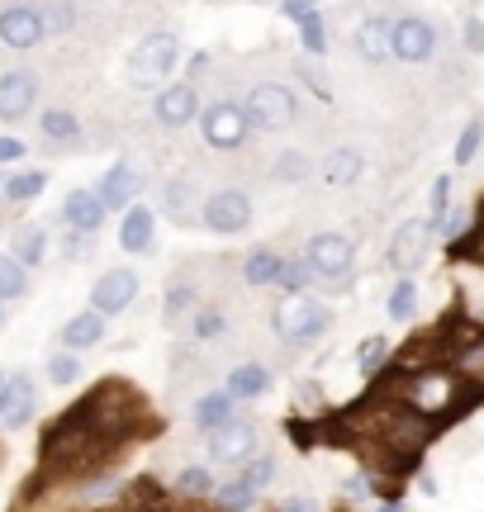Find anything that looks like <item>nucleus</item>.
Segmentation results:
<instances>
[{
  "instance_id": "1",
  "label": "nucleus",
  "mask_w": 484,
  "mask_h": 512,
  "mask_svg": "<svg viewBox=\"0 0 484 512\" xmlns=\"http://www.w3.org/2000/svg\"><path fill=\"white\" fill-rule=\"evenodd\" d=\"M176 62H181V38L176 34L157 29V34L138 38V48L129 53V86H138V91L162 86V81L176 72Z\"/></svg>"
},
{
  "instance_id": "2",
  "label": "nucleus",
  "mask_w": 484,
  "mask_h": 512,
  "mask_svg": "<svg viewBox=\"0 0 484 512\" xmlns=\"http://www.w3.org/2000/svg\"><path fill=\"white\" fill-rule=\"evenodd\" d=\"M271 323H276L280 342H290V347H304V342H318L328 323H333V313L318 304L314 294H285L271 313Z\"/></svg>"
},
{
  "instance_id": "3",
  "label": "nucleus",
  "mask_w": 484,
  "mask_h": 512,
  "mask_svg": "<svg viewBox=\"0 0 484 512\" xmlns=\"http://www.w3.org/2000/svg\"><path fill=\"white\" fill-rule=\"evenodd\" d=\"M242 110H247V124H252V128L280 133V128L295 124L299 100H295V91H290V86H280V81H261V86H252V95L242 100Z\"/></svg>"
},
{
  "instance_id": "4",
  "label": "nucleus",
  "mask_w": 484,
  "mask_h": 512,
  "mask_svg": "<svg viewBox=\"0 0 484 512\" xmlns=\"http://www.w3.org/2000/svg\"><path fill=\"white\" fill-rule=\"evenodd\" d=\"M200 223H205L209 233H219V238H233V233H242V228H252V200H247V190L224 185V190L205 195V204H200Z\"/></svg>"
},
{
  "instance_id": "5",
  "label": "nucleus",
  "mask_w": 484,
  "mask_h": 512,
  "mask_svg": "<svg viewBox=\"0 0 484 512\" xmlns=\"http://www.w3.org/2000/svg\"><path fill=\"white\" fill-rule=\"evenodd\" d=\"M247 110L242 105H233V100H214V105H205V114H200V133H205V143L214 147V152H233V147L247 143Z\"/></svg>"
},
{
  "instance_id": "6",
  "label": "nucleus",
  "mask_w": 484,
  "mask_h": 512,
  "mask_svg": "<svg viewBox=\"0 0 484 512\" xmlns=\"http://www.w3.org/2000/svg\"><path fill=\"white\" fill-rule=\"evenodd\" d=\"M432 238H437V219H409L399 223V233L390 242V266L399 275H413L432 252Z\"/></svg>"
},
{
  "instance_id": "7",
  "label": "nucleus",
  "mask_w": 484,
  "mask_h": 512,
  "mask_svg": "<svg viewBox=\"0 0 484 512\" xmlns=\"http://www.w3.org/2000/svg\"><path fill=\"white\" fill-rule=\"evenodd\" d=\"M304 261L314 266L318 280H342L356 261V242L342 238V233H314L309 247H304Z\"/></svg>"
},
{
  "instance_id": "8",
  "label": "nucleus",
  "mask_w": 484,
  "mask_h": 512,
  "mask_svg": "<svg viewBox=\"0 0 484 512\" xmlns=\"http://www.w3.org/2000/svg\"><path fill=\"white\" fill-rule=\"evenodd\" d=\"M138 190H143V166L133 162V157H119V162L95 181V195H100V204H105L110 214H124L129 204H138Z\"/></svg>"
},
{
  "instance_id": "9",
  "label": "nucleus",
  "mask_w": 484,
  "mask_h": 512,
  "mask_svg": "<svg viewBox=\"0 0 484 512\" xmlns=\"http://www.w3.org/2000/svg\"><path fill=\"white\" fill-rule=\"evenodd\" d=\"M133 294H138V271L133 266H114L91 285V309L100 318H119V313H129Z\"/></svg>"
},
{
  "instance_id": "10",
  "label": "nucleus",
  "mask_w": 484,
  "mask_h": 512,
  "mask_svg": "<svg viewBox=\"0 0 484 512\" xmlns=\"http://www.w3.org/2000/svg\"><path fill=\"white\" fill-rule=\"evenodd\" d=\"M409 408L418 418H437V413L456 408V375H447V370H423V375L409 384Z\"/></svg>"
},
{
  "instance_id": "11",
  "label": "nucleus",
  "mask_w": 484,
  "mask_h": 512,
  "mask_svg": "<svg viewBox=\"0 0 484 512\" xmlns=\"http://www.w3.org/2000/svg\"><path fill=\"white\" fill-rule=\"evenodd\" d=\"M257 456V427L252 422H224L219 432H209V460L214 465H247V460Z\"/></svg>"
},
{
  "instance_id": "12",
  "label": "nucleus",
  "mask_w": 484,
  "mask_h": 512,
  "mask_svg": "<svg viewBox=\"0 0 484 512\" xmlns=\"http://www.w3.org/2000/svg\"><path fill=\"white\" fill-rule=\"evenodd\" d=\"M38 418V384L29 375H10L5 394H0V427L5 432H24Z\"/></svg>"
},
{
  "instance_id": "13",
  "label": "nucleus",
  "mask_w": 484,
  "mask_h": 512,
  "mask_svg": "<svg viewBox=\"0 0 484 512\" xmlns=\"http://www.w3.org/2000/svg\"><path fill=\"white\" fill-rule=\"evenodd\" d=\"M48 34V19L29 10V5H10V10H0V43L5 48H15V53H29L38 48Z\"/></svg>"
},
{
  "instance_id": "14",
  "label": "nucleus",
  "mask_w": 484,
  "mask_h": 512,
  "mask_svg": "<svg viewBox=\"0 0 484 512\" xmlns=\"http://www.w3.org/2000/svg\"><path fill=\"white\" fill-rule=\"evenodd\" d=\"M105 219H110V209L100 204L95 185H72V190L62 195V223H67V228H76V233H100Z\"/></svg>"
},
{
  "instance_id": "15",
  "label": "nucleus",
  "mask_w": 484,
  "mask_h": 512,
  "mask_svg": "<svg viewBox=\"0 0 484 512\" xmlns=\"http://www.w3.org/2000/svg\"><path fill=\"white\" fill-rule=\"evenodd\" d=\"M152 114H157V124L167 128H186L195 114H200V91H195V81H176V86H162L157 100H152Z\"/></svg>"
},
{
  "instance_id": "16",
  "label": "nucleus",
  "mask_w": 484,
  "mask_h": 512,
  "mask_svg": "<svg viewBox=\"0 0 484 512\" xmlns=\"http://www.w3.org/2000/svg\"><path fill=\"white\" fill-rule=\"evenodd\" d=\"M34 100H38V76L34 72H24V67L0 72V119H5V124L24 119V114L34 110Z\"/></svg>"
},
{
  "instance_id": "17",
  "label": "nucleus",
  "mask_w": 484,
  "mask_h": 512,
  "mask_svg": "<svg viewBox=\"0 0 484 512\" xmlns=\"http://www.w3.org/2000/svg\"><path fill=\"white\" fill-rule=\"evenodd\" d=\"M432 48H437V29H432L428 19H394V57L399 62H428Z\"/></svg>"
},
{
  "instance_id": "18",
  "label": "nucleus",
  "mask_w": 484,
  "mask_h": 512,
  "mask_svg": "<svg viewBox=\"0 0 484 512\" xmlns=\"http://www.w3.org/2000/svg\"><path fill=\"white\" fill-rule=\"evenodd\" d=\"M152 242H157V214L148 204H129L124 219H119V247L129 256H143L152 252Z\"/></svg>"
},
{
  "instance_id": "19",
  "label": "nucleus",
  "mask_w": 484,
  "mask_h": 512,
  "mask_svg": "<svg viewBox=\"0 0 484 512\" xmlns=\"http://www.w3.org/2000/svg\"><path fill=\"white\" fill-rule=\"evenodd\" d=\"M238 418V399H233V394H228V389H209V394H200V399H195V408H190V422H195V427H200V432H219V427H224V422H233Z\"/></svg>"
},
{
  "instance_id": "20",
  "label": "nucleus",
  "mask_w": 484,
  "mask_h": 512,
  "mask_svg": "<svg viewBox=\"0 0 484 512\" xmlns=\"http://www.w3.org/2000/svg\"><path fill=\"white\" fill-rule=\"evenodd\" d=\"M356 53L366 57V62H390L394 57V24L390 19H380V15L361 19V24H356Z\"/></svg>"
},
{
  "instance_id": "21",
  "label": "nucleus",
  "mask_w": 484,
  "mask_h": 512,
  "mask_svg": "<svg viewBox=\"0 0 484 512\" xmlns=\"http://www.w3.org/2000/svg\"><path fill=\"white\" fill-rule=\"evenodd\" d=\"M105 323H110V318H100L95 309L72 313V318L62 323V332H57V337H62V347H67V351H91V347H100V342H105Z\"/></svg>"
},
{
  "instance_id": "22",
  "label": "nucleus",
  "mask_w": 484,
  "mask_h": 512,
  "mask_svg": "<svg viewBox=\"0 0 484 512\" xmlns=\"http://www.w3.org/2000/svg\"><path fill=\"white\" fill-rule=\"evenodd\" d=\"M361 171H366V157H361L356 147H333V152L323 157V185H333V190L356 185L361 181Z\"/></svg>"
},
{
  "instance_id": "23",
  "label": "nucleus",
  "mask_w": 484,
  "mask_h": 512,
  "mask_svg": "<svg viewBox=\"0 0 484 512\" xmlns=\"http://www.w3.org/2000/svg\"><path fill=\"white\" fill-rule=\"evenodd\" d=\"M280 266H285V256L276 252V247H257V252H247L242 256V280L247 285H276L280 280Z\"/></svg>"
},
{
  "instance_id": "24",
  "label": "nucleus",
  "mask_w": 484,
  "mask_h": 512,
  "mask_svg": "<svg viewBox=\"0 0 484 512\" xmlns=\"http://www.w3.org/2000/svg\"><path fill=\"white\" fill-rule=\"evenodd\" d=\"M233 399H261L266 389H271V370L266 366H257V361H247V366H238V370H228V384H224Z\"/></svg>"
},
{
  "instance_id": "25",
  "label": "nucleus",
  "mask_w": 484,
  "mask_h": 512,
  "mask_svg": "<svg viewBox=\"0 0 484 512\" xmlns=\"http://www.w3.org/2000/svg\"><path fill=\"white\" fill-rule=\"evenodd\" d=\"M10 256L24 261V266L34 271L38 261L48 256V228H43V223H24V228H15V238H10Z\"/></svg>"
},
{
  "instance_id": "26",
  "label": "nucleus",
  "mask_w": 484,
  "mask_h": 512,
  "mask_svg": "<svg viewBox=\"0 0 484 512\" xmlns=\"http://www.w3.org/2000/svg\"><path fill=\"white\" fill-rule=\"evenodd\" d=\"M195 200H200V181H190V176H171L167 190H162V209L176 214V223H190Z\"/></svg>"
},
{
  "instance_id": "27",
  "label": "nucleus",
  "mask_w": 484,
  "mask_h": 512,
  "mask_svg": "<svg viewBox=\"0 0 484 512\" xmlns=\"http://www.w3.org/2000/svg\"><path fill=\"white\" fill-rule=\"evenodd\" d=\"M385 313H390L394 323H413V318H418V280H413V275H399V280H394L390 299H385Z\"/></svg>"
},
{
  "instance_id": "28",
  "label": "nucleus",
  "mask_w": 484,
  "mask_h": 512,
  "mask_svg": "<svg viewBox=\"0 0 484 512\" xmlns=\"http://www.w3.org/2000/svg\"><path fill=\"white\" fill-rule=\"evenodd\" d=\"M38 128H43V138H53V143H76V138H81V119H76L72 110H62V105L38 114Z\"/></svg>"
},
{
  "instance_id": "29",
  "label": "nucleus",
  "mask_w": 484,
  "mask_h": 512,
  "mask_svg": "<svg viewBox=\"0 0 484 512\" xmlns=\"http://www.w3.org/2000/svg\"><path fill=\"white\" fill-rule=\"evenodd\" d=\"M0 190H5V200H15V204L38 200V195L48 190V171H34V166H29V171H15V176H5Z\"/></svg>"
},
{
  "instance_id": "30",
  "label": "nucleus",
  "mask_w": 484,
  "mask_h": 512,
  "mask_svg": "<svg viewBox=\"0 0 484 512\" xmlns=\"http://www.w3.org/2000/svg\"><path fill=\"white\" fill-rule=\"evenodd\" d=\"M48 380L57 384V389H72L76 380H81V351H67V347H57L53 356H48Z\"/></svg>"
},
{
  "instance_id": "31",
  "label": "nucleus",
  "mask_w": 484,
  "mask_h": 512,
  "mask_svg": "<svg viewBox=\"0 0 484 512\" xmlns=\"http://www.w3.org/2000/svg\"><path fill=\"white\" fill-rule=\"evenodd\" d=\"M29 294V266L5 252L0 256V299H24Z\"/></svg>"
},
{
  "instance_id": "32",
  "label": "nucleus",
  "mask_w": 484,
  "mask_h": 512,
  "mask_svg": "<svg viewBox=\"0 0 484 512\" xmlns=\"http://www.w3.org/2000/svg\"><path fill=\"white\" fill-rule=\"evenodd\" d=\"M214 503H219L224 512H247L252 503H257V494H252L247 479L238 475V479H228V484H214Z\"/></svg>"
},
{
  "instance_id": "33",
  "label": "nucleus",
  "mask_w": 484,
  "mask_h": 512,
  "mask_svg": "<svg viewBox=\"0 0 484 512\" xmlns=\"http://www.w3.org/2000/svg\"><path fill=\"white\" fill-rule=\"evenodd\" d=\"M309 280H318L314 275V266H309V261H304V256H285V266H280V290L285 294H304L309 290Z\"/></svg>"
},
{
  "instance_id": "34",
  "label": "nucleus",
  "mask_w": 484,
  "mask_h": 512,
  "mask_svg": "<svg viewBox=\"0 0 484 512\" xmlns=\"http://www.w3.org/2000/svg\"><path fill=\"white\" fill-rule=\"evenodd\" d=\"M299 43H304V53L309 57H323L328 53V34H323V15L318 10H309V15H299Z\"/></svg>"
},
{
  "instance_id": "35",
  "label": "nucleus",
  "mask_w": 484,
  "mask_h": 512,
  "mask_svg": "<svg viewBox=\"0 0 484 512\" xmlns=\"http://www.w3.org/2000/svg\"><path fill=\"white\" fill-rule=\"evenodd\" d=\"M242 479H247V489H252V494H261V489L276 479V451H257V456L242 465Z\"/></svg>"
},
{
  "instance_id": "36",
  "label": "nucleus",
  "mask_w": 484,
  "mask_h": 512,
  "mask_svg": "<svg viewBox=\"0 0 484 512\" xmlns=\"http://www.w3.org/2000/svg\"><path fill=\"white\" fill-rule=\"evenodd\" d=\"M480 143H484V119L475 114V119L461 128V138H456V152H451V162H456V166H470V162H475V152H480Z\"/></svg>"
},
{
  "instance_id": "37",
  "label": "nucleus",
  "mask_w": 484,
  "mask_h": 512,
  "mask_svg": "<svg viewBox=\"0 0 484 512\" xmlns=\"http://www.w3.org/2000/svg\"><path fill=\"white\" fill-rule=\"evenodd\" d=\"M176 489L186 498H205V494H214V475H209L205 465H186V470L176 475Z\"/></svg>"
},
{
  "instance_id": "38",
  "label": "nucleus",
  "mask_w": 484,
  "mask_h": 512,
  "mask_svg": "<svg viewBox=\"0 0 484 512\" xmlns=\"http://www.w3.org/2000/svg\"><path fill=\"white\" fill-rule=\"evenodd\" d=\"M190 332H195L200 342H214L219 332H228V313H219V309H195V318H190Z\"/></svg>"
},
{
  "instance_id": "39",
  "label": "nucleus",
  "mask_w": 484,
  "mask_h": 512,
  "mask_svg": "<svg viewBox=\"0 0 484 512\" xmlns=\"http://www.w3.org/2000/svg\"><path fill=\"white\" fill-rule=\"evenodd\" d=\"M385 356H390V342H385V337H366L361 351H356V370H361V375H375V370L385 366Z\"/></svg>"
},
{
  "instance_id": "40",
  "label": "nucleus",
  "mask_w": 484,
  "mask_h": 512,
  "mask_svg": "<svg viewBox=\"0 0 484 512\" xmlns=\"http://www.w3.org/2000/svg\"><path fill=\"white\" fill-rule=\"evenodd\" d=\"M190 304H195V285H186V280H171V290H167V318H181Z\"/></svg>"
},
{
  "instance_id": "41",
  "label": "nucleus",
  "mask_w": 484,
  "mask_h": 512,
  "mask_svg": "<svg viewBox=\"0 0 484 512\" xmlns=\"http://www.w3.org/2000/svg\"><path fill=\"white\" fill-rule=\"evenodd\" d=\"M447 209H451V176H437L428 195V219H442Z\"/></svg>"
},
{
  "instance_id": "42",
  "label": "nucleus",
  "mask_w": 484,
  "mask_h": 512,
  "mask_svg": "<svg viewBox=\"0 0 484 512\" xmlns=\"http://www.w3.org/2000/svg\"><path fill=\"white\" fill-rule=\"evenodd\" d=\"M309 171V162H304V152H280L276 162V181H299Z\"/></svg>"
},
{
  "instance_id": "43",
  "label": "nucleus",
  "mask_w": 484,
  "mask_h": 512,
  "mask_svg": "<svg viewBox=\"0 0 484 512\" xmlns=\"http://www.w3.org/2000/svg\"><path fill=\"white\" fill-rule=\"evenodd\" d=\"M91 238H95V233H76V228H67V238H62V252L72 256V261H86V256H91Z\"/></svg>"
},
{
  "instance_id": "44",
  "label": "nucleus",
  "mask_w": 484,
  "mask_h": 512,
  "mask_svg": "<svg viewBox=\"0 0 484 512\" xmlns=\"http://www.w3.org/2000/svg\"><path fill=\"white\" fill-rule=\"evenodd\" d=\"M461 370L466 375H484V337H475V347L461 351Z\"/></svg>"
},
{
  "instance_id": "45",
  "label": "nucleus",
  "mask_w": 484,
  "mask_h": 512,
  "mask_svg": "<svg viewBox=\"0 0 484 512\" xmlns=\"http://www.w3.org/2000/svg\"><path fill=\"white\" fill-rule=\"evenodd\" d=\"M276 512H323L318 508V498L314 494H290V498H280Z\"/></svg>"
},
{
  "instance_id": "46",
  "label": "nucleus",
  "mask_w": 484,
  "mask_h": 512,
  "mask_svg": "<svg viewBox=\"0 0 484 512\" xmlns=\"http://www.w3.org/2000/svg\"><path fill=\"white\" fill-rule=\"evenodd\" d=\"M24 152H29V143H19V138H0V166L24 162Z\"/></svg>"
},
{
  "instance_id": "47",
  "label": "nucleus",
  "mask_w": 484,
  "mask_h": 512,
  "mask_svg": "<svg viewBox=\"0 0 484 512\" xmlns=\"http://www.w3.org/2000/svg\"><path fill=\"white\" fill-rule=\"evenodd\" d=\"M466 48L470 53H484V24L480 19H466Z\"/></svg>"
},
{
  "instance_id": "48",
  "label": "nucleus",
  "mask_w": 484,
  "mask_h": 512,
  "mask_svg": "<svg viewBox=\"0 0 484 512\" xmlns=\"http://www.w3.org/2000/svg\"><path fill=\"white\" fill-rule=\"evenodd\" d=\"M280 5H285V15H309V10H318V0H280Z\"/></svg>"
},
{
  "instance_id": "49",
  "label": "nucleus",
  "mask_w": 484,
  "mask_h": 512,
  "mask_svg": "<svg viewBox=\"0 0 484 512\" xmlns=\"http://www.w3.org/2000/svg\"><path fill=\"white\" fill-rule=\"evenodd\" d=\"M380 512H404V503H385V508H380Z\"/></svg>"
},
{
  "instance_id": "50",
  "label": "nucleus",
  "mask_w": 484,
  "mask_h": 512,
  "mask_svg": "<svg viewBox=\"0 0 484 512\" xmlns=\"http://www.w3.org/2000/svg\"><path fill=\"white\" fill-rule=\"evenodd\" d=\"M0 328H5V299H0Z\"/></svg>"
},
{
  "instance_id": "51",
  "label": "nucleus",
  "mask_w": 484,
  "mask_h": 512,
  "mask_svg": "<svg viewBox=\"0 0 484 512\" xmlns=\"http://www.w3.org/2000/svg\"><path fill=\"white\" fill-rule=\"evenodd\" d=\"M5 380H10V375H0V394H5Z\"/></svg>"
}]
</instances>
